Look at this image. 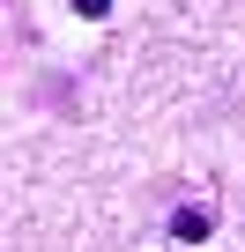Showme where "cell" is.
I'll list each match as a JSON object with an SVG mask.
<instances>
[{"label":"cell","mask_w":245,"mask_h":252,"mask_svg":"<svg viewBox=\"0 0 245 252\" xmlns=\"http://www.w3.org/2000/svg\"><path fill=\"white\" fill-rule=\"evenodd\" d=\"M164 230H171V245H208V237H215V208H193V200H186V208H171Z\"/></svg>","instance_id":"obj_1"},{"label":"cell","mask_w":245,"mask_h":252,"mask_svg":"<svg viewBox=\"0 0 245 252\" xmlns=\"http://www.w3.org/2000/svg\"><path fill=\"white\" fill-rule=\"evenodd\" d=\"M67 8H74L82 23H111V0H67Z\"/></svg>","instance_id":"obj_2"}]
</instances>
